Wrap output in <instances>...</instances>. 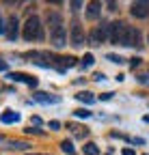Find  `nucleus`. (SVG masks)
Segmentation results:
<instances>
[{"label": "nucleus", "mask_w": 149, "mask_h": 155, "mask_svg": "<svg viewBox=\"0 0 149 155\" xmlns=\"http://www.w3.org/2000/svg\"><path fill=\"white\" fill-rule=\"evenodd\" d=\"M48 26H50V41L54 48H63L67 43V35H65V28H63V17L61 13L52 11L48 13Z\"/></svg>", "instance_id": "f257e3e1"}, {"label": "nucleus", "mask_w": 149, "mask_h": 155, "mask_svg": "<svg viewBox=\"0 0 149 155\" xmlns=\"http://www.w3.org/2000/svg\"><path fill=\"white\" fill-rule=\"evenodd\" d=\"M24 39L26 41H41L43 39V28H41V19L37 15H30L24 24Z\"/></svg>", "instance_id": "f03ea898"}, {"label": "nucleus", "mask_w": 149, "mask_h": 155, "mask_svg": "<svg viewBox=\"0 0 149 155\" xmlns=\"http://www.w3.org/2000/svg\"><path fill=\"white\" fill-rule=\"evenodd\" d=\"M130 39V28L123 22H113L110 24V43L115 45H127Z\"/></svg>", "instance_id": "7ed1b4c3"}, {"label": "nucleus", "mask_w": 149, "mask_h": 155, "mask_svg": "<svg viewBox=\"0 0 149 155\" xmlns=\"http://www.w3.org/2000/svg\"><path fill=\"white\" fill-rule=\"evenodd\" d=\"M69 39H71V45H73V48H80V45L84 43V32H82V24H80V22H73V24H71Z\"/></svg>", "instance_id": "20e7f679"}, {"label": "nucleus", "mask_w": 149, "mask_h": 155, "mask_svg": "<svg viewBox=\"0 0 149 155\" xmlns=\"http://www.w3.org/2000/svg\"><path fill=\"white\" fill-rule=\"evenodd\" d=\"M7 78H9L11 82H26L30 88H35L37 84H39V82H37V78H32V75H26V73H17V71H15V73H9Z\"/></svg>", "instance_id": "39448f33"}, {"label": "nucleus", "mask_w": 149, "mask_h": 155, "mask_svg": "<svg viewBox=\"0 0 149 155\" xmlns=\"http://www.w3.org/2000/svg\"><path fill=\"white\" fill-rule=\"evenodd\" d=\"M130 13H132L134 17H138V19H145L149 15V2H132Z\"/></svg>", "instance_id": "423d86ee"}, {"label": "nucleus", "mask_w": 149, "mask_h": 155, "mask_svg": "<svg viewBox=\"0 0 149 155\" xmlns=\"http://www.w3.org/2000/svg\"><path fill=\"white\" fill-rule=\"evenodd\" d=\"M32 97L37 101H41V104H61V97L59 95H50V93H41V91H37Z\"/></svg>", "instance_id": "0eeeda50"}, {"label": "nucleus", "mask_w": 149, "mask_h": 155, "mask_svg": "<svg viewBox=\"0 0 149 155\" xmlns=\"http://www.w3.org/2000/svg\"><path fill=\"white\" fill-rule=\"evenodd\" d=\"M15 37H17V15H11L9 26H7V39L9 41H15Z\"/></svg>", "instance_id": "6e6552de"}, {"label": "nucleus", "mask_w": 149, "mask_h": 155, "mask_svg": "<svg viewBox=\"0 0 149 155\" xmlns=\"http://www.w3.org/2000/svg\"><path fill=\"white\" fill-rule=\"evenodd\" d=\"M95 30H97V35H100V39H102V43H104V41H110V24H108V22H102Z\"/></svg>", "instance_id": "1a4fd4ad"}, {"label": "nucleus", "mask_w": 149, "mask_h": 155, "mask_svg": "<svg viewBox=\"0 0 149 155\" xmlns=\"http://www.w3.org/2000/svg\"><path fill=\"white\" fill-rule=\"evenodd\" d=\"M0 121H2V123H17V121H20V114L13 112V110H7V112L0 114Z\"/></svg>", "instance_id": "9d476101"}, {"label": "nucleus", "mask_w": 149, "mask_h": 155, "mask_svg": "<svg viewBox=\"0 0 149 155\" xmlns=\"http://www.w3.org/2000/svg\"><path fill=\"white\" fill-rule=\"evenodd\" d=\"M127 45H134V48H138V45H141V30H138V28H130Z\"/></svg>", "instance_id": "9b49d317"}, {"label": "nucleus", "mask_w": 149, "mask_h": 155, "mask_svg": "<svg viewBox=\"0 0 149 155\" xmlns=\"http://www.w3.org/2000/svg\"><path fill=\"white\" fill-rule=\"evenodd\" d=\"M100 11H102V5H100V2H89V11H86V15H89L91 19H95V17L100 15Z\"/></svg>", "instance_id": "f8f14e48"}, {"label": "nucleus", "mask_w": 149, "mask_h": 155, "mask_svg": "<svg viewBox=\"0 0 149 155\" xmlns=\"http://www.w3.org/2000/svg\"><path fill=\"white\" fill-rule=\"evenodd\" d=\"M76 99L89 106V104H93V101H95V97H93L91 93H84V91H82V93H78V95H76Z\"/></svg>", "instance_id": "ddd939ff"}, {"label": "nucleus", "mask_w": 149, "mask_h": 155, "mask_svg": "<svg viewBox=\"0 0 149 155\" xmlns=\"http://www.w3.org/2000/svg\"><path fill=\"white\" fill-rule=\"evenodd\" d=\"M93 63H95V56H93V54H84L80 67H82V69H89V67H93Z\"/></svg>", "instance_id": "4468645a"}, {"label": "nucleus", "mask_w": 149, "mask_h": 155, "mask_svg": "<svg viewBox=\"0 0 149 155\" xmlns=\"http://www.w3.org/2000/svg\"><path fill=\"white\" fill-rule=\"evenodd\" d=\"M84 155H100V149H97V144H93V142H86V144H84Z\"/></svg>", "instance_id": "2eb2a0df"}, {"label": "nucleus", "mask_w": 149, "mask_h": 155, "mask_svg": "<svg viewBox=\"0 0 149 155\" xmlns=\"http://www.w3.org/2000/svg\"><path fill=\"white\" fill-rule=\"evenodd\" d=\"M89 41H91V45H102V39H100L97 30H93V32L89 35Z\"/></svg>", "instance_id": "dca6fc26"}, {"label": "nucleus", "mask_w": 149, "mask_h": 155, "mask_svg": "<svg viewBox=\"0 0 149 155\" xmlns=\"http://www.w3.org/2000/svg\"><path fill=\"white\" fill-rule=\"evenodd\" d=\"M69 129L73 131V136H78V138H84L89 134V131H82V127H78V125H69Z\"/></svg>", "instance_id": "f3484780"}, {"label": "nucleus", "mask_w": 149, "mask_h": 155, "mask_svg": "<svg viewBox=\"0 0 149 155\" xmlns=\"http://www.w3.org/2000/svg\"><path fill=\"white\" fill-rule=\"evenodd\" d=\"M61 149H63L67 155H71V153H73V144H71L69 140H63V142H61Z\"/></svg>", "instance_id": "a211bd4d"}, {"label": "nucleus", "mask_w": 149, "mask_h": 155, "mask_svg": "<svg viewBox=\"0 0 149 155\" xmlns=\"http://www.w3.org/2000/svg\"><path fill=\"white\" fill-rule=\"evenodd\" d=\"M110 63H117V65H121V63H125V58H121V56H117V54H108L106 56Z\"/></svg>", "instance_id": "6ab92c4d"}, {"label": "nucleus", "mask_w": 149, "mask_h": 155, "mask_svg": "<svg viewBox=\"0 0 149 155\" xmlns=\"http://www.w3.org/2000/svg\"><path fill=\"white\" fill-rule=\"evenodd\" d=\"M30 144H26V142H9V149H28Z\"/></svg>", "instance_id": "aec40b11"}, {"label": "nucleus", "mask_w": 149, "mask_h": 155, "mask_svg": "<svg viewBox=\"0 0 149 155\" xmlns=\"http://www.w3.org/2000/svg\"><path fill=\"white\" fill-rule=\"evenodd\" d=\"M76 116H78V119H89V116H91V112L80 108V110H76Z\"/></svg>", "instance_id": "412c9836"}, {"label": "nucleus", "mask_w": 149, "mask_h": 155, "mask_svg": "<svg viewBox=\"0 0 149 155\" xmlns=\"http://www.w3.org/2000/svg\"><path fill=\"white\" fill-rule=\"evenodd\" d=\"M130 65H132V67H138V65H141V58H136V56H134L132 61H130Z\"/></svg>", "instance_id": "4be33fe9"}, {"label": "nucleus", "mask_w": 149, "mask_h": 155, "mask_svg": "<svg viewBox=\"0 0 149 155\" xmlns=\"http://www.w3.org/2000/svg\"><path fill=\"white\" fill-rule=\"evenodd\" d=\"M69 7H71V9H73V11H78V9H80V7H82V2H69Z\"/></svg>", "instance_id": "5701e85b"}, {"label": "nucleus", "mask_w": 149, "mask_h": 155, "mask_svg": "<svg viewBox=\"0 0 149 155\" xmlns=\"http://www.w3.org/2000/svg\"><path fill=\"white\" fill-rule=\"evenodd\" d=\"M59 127H61L59 121H50V129H59Z\"/></svg>", "instance_id": "b1692460"}, {"label": "nucleus", "mask_w": 149, "mask_h": 155, "mask_svg": "<svg viewBox=\"0 0 149 155\" xmlns=\"http://www.w3.org/2000/svg\"><path fill=\"white\" fill-rule=\"evenodd\" d=\"M0 35H7V26L2 24V17H0Z\"/></svg>", "instance_id": "393cba45"}, {"label": "nucleus", "mask_w": 149, "mask_h": 155, "mask_svg": "<svg viewBox=\"0 0 149 155\" xmlns=\"http://www.w3.org/2000/svg\"><path fill=\"white\" fill-rule=\"evenodd\" d=\"M121 155H136V153H134V149H123Z\"/></svg>", "instance_id": "a878e982"}, {"label": "nucleus", "mask_w": 149, "mask_h": 155, "mask_svg": "<svg viewBox=\"0 0 149 155\" xmlns=\"http://www.w3.org/2000/svg\"><path fill=\"white\" fill-rule=\"evenodd\" d=\"M113 95H115V93H104V95H100V99H110Z\"/></svg>", "instance_id": "bb28decb"}, {"label": "nucleus", "mask_w": 149, "mask_h": 155, "mask_svg": "<svg viewBox=\"0 0 149 155\" xmlns=\"http://www.w3.org/2000/svg\"><path fill=\"white\" fill-rule=\"evenodd\" d=\"M95 80L102 82V80H106V75H104V73H95Z\"/></svg>", "instance_id": "cd10ccee"}, {"label": "nucleus", "mask_w": 149, "mask_h": 155, "mask_svg": "<svg viewBox=\"0 0 149 155\" xmlns=\"http://www.w3.org/2000/svg\"><path fill=\"white\" fill-rule=\"evenodd\" d=\"M108 9L110 11H117V2H108Z\"/></svg>", "instance_id": "c85d7f7f"}, {"label": "nucleus", "mask_w": 149, "mask_h": 155, "mask_svg": "<svg viewBox=\"0 0 149 155\" xmlns=\"http://www.w3.org/2000/svg\"><path fill=\"white\" fill-rule=\"evenodd\" d=\"M0 71H7V63L5 61H0Z\"/></svg>", "instance_id": "c756f323"}, {"label": "nucleus", "mask_w": 149, "mask_h": 155, "mask_svg": "<svg viewBox=\"0 0 149 155\" xmlns=\"http://www.w3.org/2000/svg\"><path fill=\"white\" fill-rule=\"evenodd\" d=\"M145 123H149V116H145Z\"/></svg>", "instance_id": "7c9ffc66"}, {"label": "nucleus", "mask_w": 149, "mask_h": 155, "mask_svg": "<svg viewBox=\"0 0 149 155\" xmlns=\"http://www.w3.org/2000/svg\"><path fill=\"white\" fill-rule=\"evenodd\" d=\"M28 155H35V153H28Z\"/></svg>", "instance_id": "2f4dec72"}]
</instances>
